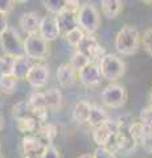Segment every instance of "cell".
I'll list each match as a JSON object with an SVG mask.
<instances>
[{
	"mask_svg": "<svg viewBox=\"0 0 152 158\" xmlns=\"http://www.w3.org/2000/svg\"><path fill=\"white\" fill-rule=\"evenodd\" d=\"M140 48V34L138 29L126 24L120 28L115 37V49L122 56H132Z\"/></svg>",
	"mask_w": 152,
	"mask_h": 158,
	"instance_id": "1",
	"label": "cell"
},
{
	"mask_svg": "<svg viewBox=\"0 0 152 158\" xmlns=\"http://www.w3.org/2000/svg\"><path fill=\"white\" fill-rule=\"evenodd\" d=\"M78 27L87 34H94L101 25V16L97 7L91 3H83L77 11Z\"/></svg>",
	"mask_w": 152,
	"mask_h": 158,
	"instance_id": "2",
	"label": "cell"
},
{
	"mask_svg": "<svg viewBox=\"0 0 152 158\" xmlns=\"http://www.w3.org/2000/svg\"><path fill=\"white\" fill-rule=\"evenodd\" d=\"M98 65L101 69L102 78L107 79L109 82L118 81L126 73V63L116 54H106Z\"/></svg>",
	"mask_w": 152,
	"mask_h": 158,
	"instance_id": "3",
	"label": "cell"
},
{
	"mask_svg": "<svg viewBox=\"0 0 152 158\" xmlns=\"http://www.w3.org/2000/svg\"><path fill=\"white\" fill-rule=\"evenodd\" d=\"M24 56L35 61H44L49 56V45L40 34H28L23 42Z\"/></svg>",
	"mask_w": 152,
	"mask_h": 158,
	"instance_id": "4",
	"label": "cell"
},
{
	"mask_svg": "<svg viewBox=\"0 0 152 158\" xmlns=\"http://www.w3.org/2000/svg\"><path fill=\"white\" fill-rule=\"evenodd\" d=\"M127 96L128 95H127L126 87L115 82H111L101 92L102 103L109 108H120L122 106H124L127 102Z\"/></svg>",
	"mask_w": 152,
	"mask_h": 158,
	"instance_id": "5",
	"label": "cell"
},
{
	"mask_svg": "<svg viewBox=\"0 0 152 158\" xmlns=\"http://www.w3.org/2000/svg\"><path fill=\"white\" fill-rule=\"evenodd\" d=\"M0 48L4 52V54H9L12 57L23 56V41L20 38V34L12 27H8L6 31L0 34Z\"/></svg>",
	"mask_w": 152,
	"mask_h": 158,
	"instance_id": "6",
	"label": "cell"
},
{
	"mask_svg": "<svg viewBox=\"0 0 152 158\" xmlns=\"http://www.w3.org/2000/svg\"><path fill=\"white\" fill-rule=\"evenodd\" d=\"M49 67L44 63H36L29 67V70L25 75V81L31 85L33 88H41L48 85L49 81Z\"/></svg>",
	"mask_w": 152,
	"mask_h": 158,
	"instance_id": "7",
	"label": "cell"
},
{
	"mask_svg": "<svg viewBox=\"0 0 152 158\" xmlns=\"http://www.w3.org/2000/svg\"><path fill=\"white\" fill-rule=\"evenodd\" d=\"M78 79H80V82L86 87L99 85L102 81L99 65H98V63H93V62L87 63L85 67L78 71Z\"/></svg>",
	"mask_w": 152,
	"mask_h": 158,
	"instance_id": "8",
	"label": "cell"
},
{
	"mask_svg": "<svg viewBox=\"0 0 152 158\" xmlns=\"http://www.w3.org/2000/svg\"><path fill=\"white\" fill-rule=\"evenodd\" d=\"M38 34L45 40V41L50 42L60 36V29H58L57 21L54 16H44L40 21V27H38Z\"/></svg>",
	"mask_w": 152,
	"mask_h": 158,
	"instance_id": "9",
	"label": "cell"
},
{
	"mask_svg": "<svg viewBox=\"0 0 152 158\" xmlns=\"http://www.w3.org/2000/svg\"><path fill=\"white\" fill-rule=\"evenodd\" d=\"M41 17L37 12H27L20 17L19 25L23 29L24 33L28 34H36L38 33V27H40Z\"/></svg>",
	"mask_w": 152,
	"mask_h": 158,
	"instance_id": "10",
	"label": "cell"
},
{
	"mask_svg": "<svg viewBox=\"0 0 152 158\" xmlns=\"http://www.w3.org/2000/svg\"><path fill=\"white\" fill-rule=\"evenodd\" d=\"M54 17H56L58 29H60V33L65 34L66 32L72 31L73 28L78 27V24H77V13L67 12V11H61L60 13H57Z\"/></svg>",
	"mask_w": 152,
	"mask_h": 158,
	"instance_id": "11",
	"label": "cell"
},
{
	"mask_svg": "<svg viewBox=\"0 0 152 158\" xmlns=\"http://www.w3.org/2000/svg\"><path fill=\"white\" fill-rule=\"evenodd\" d=\"M45 149L38 138L35 135H29L23 138V152L24 156H32V157H40L41 153Z\"/></svg>",
	"mask_w": 152,
	"mask_h": 158,
	"instance_id": "12",
	"label": "cell"
},
{
	"mask_svg": "<svg viewBox=\"0 0 152 158\" xmlns=\"http://www.w3.org/2000/svg\"><path fill=\"white\" fill-rule=\"evenodd\" d=\"M35 136L38 138V141L46 148L49 145H52V142L54 141V138L57 136V128H56L54 124L45 123V124L38 127V129H37Z\"/></svg>",
	"mask_w": 152,
	"mask_h": 158,
	"instance_id": "13",
	"label": "cell"
},
{
	"mask_svg": "<svg viewBox=\"0 0 152 158\" xmlns=\"http://www.w3.org/2000/svg\"><path fill=\"white\" fill-rule=\"evenodd\" d=\"M57 79L62 87H72L76 82V71L73 70L69 63H62L57 69Z\"/></svg>",
	"mask_w": 152,
	"mask_h": 158,
	"instance_id": "14",
	"label": "cell"
},
{
	"mask_svg": "<svg viewBox=\"0 0 152 158\" xmlns=\"http://www.w3.org/2000/svg\"><path fill=\"white\" fill-rule=\"evenodd\" d=\"M107 120H109V115H107V112L105 111V108L98 106V104H91L89 118H87L86 124H89L91 128H95V127L106 124Z\"/></svg>",
	"mask_w": 152,
	"mask_h": 158,
	"instance_id": "15",
	"label": "cell"
},
{
	"mask_svg": "<svg viewBox=\"0 0 152 158\" xmlns=\"http://www.w3.org/2000/svg\"><path fill=\"white\" fill-rule=\"evenodd\" d=\"M45 96V103L48 110H60L63 103V96L62 92L56 87H52L44 92Z\"/></svg>",
	"mask_w": 152,
	"mask_h": 158,
	"instance_id": "16",
	"label": "cell"
},
{
	"mask_svg": "<svg viewBox=\"0 0 152 158\" xmlns=\"http://www.w3.org/2000/svg\"><path fill=\"white\" fill-rule=\"evenodd\" d=\"M31 59L28 57L23 56H17L15 57V61H13V69H12V75L16 78V79H24L27 75V73L31 67Z\"/></svg>",
	"mask_w": 152,
	"mask_h": 158,
	"instance_id": "17",
	"label": "cell"
},
{
	"mask_svg": "<svg viewBox=\"0 0 152 158\" xmlns=\"http://www.w3.org/2000/svg\"><path fill=\"white\" fill-rule=\"evenodd\" d=\"M91 104L86 100H80L73 108V118L77 124H86L89 118Z\"/></svg>",
	"mask_w": 152,
	"mask_h": 158,
	"instance_id": "18",
	"label": "cell"
},
{
	"mask_svg": "<svg viewBox=\"0 0 152 158\" xmlns=\"http://www.w3.org/2000/svg\"><path fill=\"white\" fill-rule=\"evenodd\" d=\"M102 12L107 19H116L123 8L122 0H101Z\"/></svg>",
	"mask_w": 152,
	"mask_h": 158,
	"instance_id": "19",
	"label": "cell"
},
{
	"mask_svg": "<svg viewBox=\"0 0 152 158\" xmlns=\"http://www.w3.org/2000/svg\"><path fill=\"white\" fill-rule=\"evenodd\" d=\"M27 103H28L29 108H31V113L36 112V111H41V110H48L44 92H40V91L32 92L31 95H29V99Z\"/></svg>",
	"mask_w": 152,
	"mask_h": 158,
	"instance_id": "20",
	"label": "cell"
},
{
	"mask_svg": "<svg viewBox=\"0 0 152 158\" xmlns=\"http://www.w3.org/2000/svg\"><path fill=\"white\" fill-rule=\"evenodd\" d=\"M111 135L112 133L106 124L93 128V140H94V142L98 146H105Z\"/></svg>",
	"mask_w": 152,
	"mask_h": 158,
	"instance_id": "21",
	"label": "cell"
},
{
	"mask_svg": "<svg viewBox=\"0 0 152 158\" xmlns=\"http://www.w3.org/2000/svg\"><path fill=\"white\" fill-rule=\"evenodd\" d=\"M17 79L12 74H6V75H0V91L4 95H12L16 90Z\"/></svg>",
	"mask_w": 152,
	"mask_h": 158,
	"instance_id": "22",
	"label": "cell"
},
{
	"mask_svg": "<svg viewBox=\"0 0 152 158\" xmlns=\"http://www.w3.org/2000/svg\"><path fill=\"white\" fill-rule=\"evenodd\" d=\"M37 121L33 116H28V117H23L16 120V128L21 133H35L37 129Z\"/></svg>",
	"mask_w": 152,
	"mask_h": 158,
	"instance_id": "23",
	"label": "cell"
},
{
	"mask_svg": "<svg viewBox=\"0 0 152 158\" xmlns=\"http://www.w3.org/2000/svg\"><path fill=\"white\" fill-rule=\"evenodd\" d=\"M87 63H90L89 57H87L83 52H81V50H78V49H77V50L73 53L69 65L72 66V69H73V70H74L76 73H78V71L81 70V69L85 67Z\"/></svg>",
	"mask_w": 152,
	"mask_h": 158,
	"instance_id": "24",
	"label": "cell"
},
{
	"mask_svg": "<svg viewBox=\"0 0 152 158\" xmlns=\"http://www.w3.org/2000/svg\"><path fill=\"white\" fill-rule=\"evenodd\" d=\"M83 37H85V32H83L80 27L73 28L72 31L65 33V40L67 41V44L72 45L73 48H78V46H80V44L82 42Z\"/></svg>",
	"mask_w": 152,
	"mask_h": 158,
	"instance_id": "25",
	"label": "cell"
},
{
	"mask_svg": "<svg viewBox=\"0 0 152 158\" xmlns=\"http://www.w3.org/2000/svg\"><path fill=\"white\" fill-rule=\"evenodd\" d=\"M28 116H32V113H31V108H29L27 102H17L16 104H13L12 117L15 120H19V118H23V117H28Z\"/></svg>",
	"mask_w": 152,
	"mask_h": 158,
	"instance_id": "26",
	"label": "cell"
},
{
	"mask_svg": "<svg viewBox=\"0 0 152 158\" xmlns=\"http://www.w3.org/2000/svg\"><path fill=\"white\" fill-rule=\"evenodd\" d=\"M127 132H128V135L139 144L141 137H143V135H144V132H145V127L141 124L140 121H134V123H131V124L128 125Z\"/></svg>",
	"mask_w": 152,
	"mask_h": 158,
	"instance_id": "27",
	"label": "cell"
},
{
	"mask_svg": "<svg viewBox=\"0 0 152 158\" xmlns=\"http://www.w3.org/2000/svg\"><path fill=\"white\" fill-rule=\"evenodd\" d=\"M42 3H44V7L46 8L48 12L57 15L61 11H63L66 0H42Z\"/></svg>",
	"mask_w": 152,
	"mask_h": 158,
	"instance_id": "28",
	"label": "cell"
},
{
	"mask_svg": "<svg viewBox=\"0 0 152 158\" xmlns=\"http://www.w3.org/2000/svg\"><path fill=\"white\" fill-rule=\"evenodd\" d=\"M13 61H15V57L9 56V54H4V56L0 57V75L12 74Z\"/></svg>",
	"mask_w": 152,
	"mask_h": 158,
	"instance_id": "29",
	"label": "cell"
},
{
	"mask_svg": "<svg viewBox=\"0 0 152 158\" xmlns=\"http://www.w3.org/2000/svg\"><path fill=\"white\" fill-rule=\"evenodd\" d=\"M140 44L147 54L152 57V29H147L143 33V37H140Z\"/></svg>",
	"mask_w": 152,
	"mask_h": 158,
	"instance_id": "30",
	"label": "cell"
},
{
	"mask_svg": "<svg viewBox=\"0 0 152 158\" xmlns=\"http://www.w3.org/2000/svg\"><path fill=\"white\" fill-rule=\"evenodd\" d=\"M139 144H141V146H143L148 153L152 154V128L145 127V132H144V135H143V137H141Z\"/></svg>",
	"mask_w": 152,
	"mask_h": 158,
	"instance_id": "31",
	"label": "cell"
},
{
	"mask_svg": "<svg viewBox=\"0 0 152 158\" xmlns=\"http://www.w3.org/2000/svg\"><path fill=\"white\" fill-rule=\"evenodd\" d=\"M141 124L144 127H148V128H152V107L148 106L141 110L140 112V120H139Z\"/></svg>",
	"mask_w": 152,
	"mask_h": 158,
	"instance_id": "32",
	"label": "cell"
},
{
	"mask_svg": "<svg viewBox=\"0 0 152 158\" xmlns=\"http://www.w3.org/2000/svg\"><path fill=\"white\" fill-rule=\"evenodd\" d=\"M93 158H116L115 153L106 149L105 146H98L93 153Z\"/></svg>",
	"mask_w": 152,
	"mask_h": 158,
	"instance_id": "33",
	"label": "cell"
},
{
	"mask_svg": "<svg viewBox=\"0 0 152 158\" xmlns=\"http://www.w3.org/2000/svg\"><path fill=\"white\" fill-rule=\"evenodd\" d=\"M40 158H61V154H60V152H58V149L56 146L49 145L44 149Z\"/></svg>",
	"mask_w": 152,
	"mask_h": 158,
	"instance_id": "34",
	"label": "cell"
},
{
	"mask_svg": "<svg viewBox=\"0 0 152 158\" xmlns=\"http://www.w3.org/2000/svg\"><path fill=\"white\" fill-rule=\"evenodd\" d=\"M13 8H15L13 0H0V12H3L4 15L11 13Z\"/></svg>",
	"mask_w": 152,
	"mask_h": 158,
	"instance_id": "35",
	"label": "cell"
},
{
	"mask_svg": "<svg viewBox=\"0 0 152 158\" xmlns=\"http://www.w3.org/2000/svg\"><path fill=\"white\" fill-rule=\"evenodd\" d=\"M80 7H81L80 0H66L65 7H63V11H67V12L77 13V11H78V9H80Z\"/></svg>",
	"mask_w": 152,
	"mask_h": 158,
	"instance_id": "36",
	"label": "cell"
},
{
	"mask_svg": "<svg viewBox=\"0 0 152 158\" xmlns=\"http://www.w3.org/2000/svg\"><path fill=\"white\" fill-rule=\"evenodd\" d=\"M8 28V20L7 15H4L3 12H0V34H2L6 29Z\"/></svg>",
	"mask_w": 152,
	"mask_h": 158,
	"instance_id": "37",
	"label": "cell"
},
{
	"mask_svg": "<svg viewBox=\"0 0 152 158\" xmlns=\"http://www.w3.org/2000/svg\"><path fill=\"white\" fill-rule=\"evenodd\" d=\"M78 158H93V154L91 153H83V154H81Z\"/></svg>",
	"mask_w": 152,
	"mask_h": 158,
	"instance_id": "38",
	"label": "cell"
},
{
	"mask_svg": "<svg viewBox=\"0 0 152 158\" xmlns=\"http://www.w3.org/2000/svg\"><path fill=\"white\" fill-rule=\"evenodd\" d=\"M3 127H4V118H3V115L0 113V132H2Z\"/></svg>",
	"mask_w": 152,
	"mask_h": 158,
	"instance_id": "39",
	"label": "cell"
},
{
	"mask_svg": "<svg viewBox=\"0 0 152 158\" xmlns=\"http://www.w3.org/2000/svg\"><path fill=\"white\" fill-rule=\"evenodd\" d=\"M148 103H150V106L152 107V90H151L150 94H148Z\"/></svg>",
	"mask_w": 152,
	"mask_h": 158,
	"instance_id": "40",
	"label": "cell"
},
{
	"mask_svg": "<svg viewBox=\"0 0 152 158\" xmlns=\"http://www.w3.org/2000/svg\"><path fill=\"white\" fill-rule=\"evenodd\" d=\"M15 3H27V2H29V0H13Z\"/></svg>",
	"mask_w": 152,
	"mask_h": 158,
	"instance_id": "41",
	"label": "cell"
},
{
	"mask_svg": "<svg viewBox=\"0 0 152 158\" xmlns=\"http://www.w3.org/2000/svg\"><path fill=\"white\" fill-rule=\"evenodd\" d=\"M140 2H143L145 4H152V0H140Z\"/></svg>",
	"mask_w": 152,
	"mask_h": 158,
	"instance_id": "42",
	"label": "cell"
},
{
	"mask_svg": "<svg viewBox=\"0 0 152 158\" xmlns=\"http://www.w3.org/2000/svg\"><path fill=\"white\" fill-rule=\"evenodd\" d=\"M3 106V96H2V94H0V107Z\"/></svg>",
	"mask_w": 152,
	"mask_h": 158,
	"instance_id": "43",
	"label": "cell"
},
{
	"mask_svg": "<svg viewBox=\"0 0 152 158\" xmlns=\"http://www.w3.org/2000/svg\"><path fill=\"white\" fill-rule=\"evenodd\" d=\"M24 158H40V157H32V156H24Z\"/></svg>",
	"mask_w": 152,
	"mask_h": 158,
	"instance_id": "44",
	"label": "cell"
},
{
	"mask_svg": "<svg viewBox=\"0 0 152 158\" xmlns=\"http://www.w3.org/2000/svg\"><path fill=\"white\" fill-rule=\"evenodd\" d=\"M0 158H3V157H2V156H0Z\"/></svg>",
	"mask_w": 152,
	"mask_h": 158,
	"instance_id": "45",
	"label": "cell"
}]
</instances>
